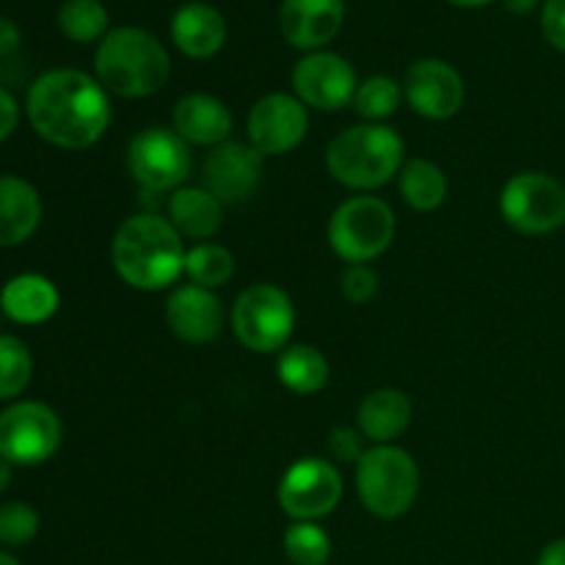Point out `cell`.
<instances>
[{
    "label": "cell",
    "mask_w": 565,
    "mask_h": 565,
    "mask_svg": "<svg viewBox=\"0 0 565 565\" xmlns=\"http://www.w3.org/2000/svg\"><path fill=\"white\" fill-rule=\"evenodd\" d=\"M25 114L42 141L77 152L105 136L114 110L97 77L81 70H50L28 88Z\"/></svg>",
    "instance_id": "6da1fadb"
},
{
    "label": "cell",
    "mask_w": 565,
    "mask_h": 565,
    "mask_svg": "<svg viewBox=\"0 0 565 565\" xmlns=\"http://www.w3.org/2000/svg\"><path fill=\"white\" fill-rule=\"evenodd\" d=\"M185 243L169 218L138 213L116 230L110 259L125 285L141 292L169 290L185 276Z\"/></svg>",
    "instance_id": "7a4b0ae2"
},
{
    "label": "cell",
    "mask_w": 565,
    "mask_h": 565,
    "mask_svg": "<svg viewBox=\"0 0 565 565\" xmlns=\"http://www.w3.org/2000/svg\"><path fill=\"white\" fill-rule=\"evenodd\" d=\"M94 72L108 94L125 99L152 97L169 83L171 58L158 36L136 25L108 31L94 53Z\"/></svg>",
    "instance_id": "3957f363"
},
{
    "label": "cell",
    "mask_w": 565,
    "mask_h": 565,
    "mask_svg": "<svg viewBox=\"0 0 565 565\" xmlns=\"http://www.w3.org/2000/svg\"><path fill=\"white\" fill-rule=\"evenodd\" d=\"M406 143L401 132L386 125L348 127L331 138L326 149V169L340 185L351 191H375L401 174Z\"/></svg>",
    "instance_id": "277c9868"
},
{
    "label": "cell",
    "mask_w": 565,
    "mask_h": 565,
    "mask_svg": "<svg viewBox=\"0 0 565 565\" xmlns=\"http://www.w3.org/2000/svg\"><path fill=\"white\" fill-rule=\"evenodd\" d=\"M356 491L367 513L401 519L419 494L417 461L397 445H373L356 463Z\"/></svg>",
    "instance_id": "5b68a950"
},
{
    "label": "cell",
    "mask_w": 565,
    "mask_h": 565,
    "mask_svg": "<svg viewBox=\"0 0 565 565\" xmlns=\"http://www.w3.org/2000/svg\"><path fill=\"white\" fill-rule=\"evenodd\" d=\"M397 221L390 204L379 196H351L329 221V246L348 265H367L390 252Z\"/></svg>",
    "instance_id": "8992f818"
},
{
    "label": "cell",
    "mask_w": 565,
    "mask_h": 565,
    "mask_svg": "<svg viewBox=\"0 0 565 565\" xmlns=\"http://www.w3.org/2000/svg\"><path fill=\"white\" fill-rule=\"evenodd\" d=\"M232 331L254 353H279L296 329V307L276 285H252L232 307Z\"/></svg>",
    "instance_id": "52a82bcc"
},
{
    "label": "cell",
    "mask_w": 565,
    "mask_h": 565,
    "mask_svg": "<svg viewBox=\"0 0 565 565\" xmlns=\"http://www.w3.org/2000/svg\"><path fill=\"white\" fill-rule=\"evenodd\" d=\"M500 215L519 235H552L565 224V185L546 171H522L500 193Z\"/></svg>",
    "instance_id": "ba28073f"
},
{
    "label": "cell",
    "mask_w": 565,
    "mask_h": 565,
    "mask_svg": "<svg viewBox=\"0 0 565 565\" xmlns=\"http://www.w3.org/2000/svg\"><path fill=\"white\" fill-rule=\"evenodd\" d=\"M191 147L174 127H143L127 147V169L143 196L174 193L191 177Z\"/></svg>",
    "instance_id": "9c48e42d"
},
{
    "label": "cell",
    "mask_w": 565,
    "mask_h": 565,
    "mask_svg": "<svg viewBox=\"0 0 565 565\" xmlns=\"http://www.w3.org/2000/svg\"><path fill=\"white\" fill-rule=\"evenodd\" d=\"M64 439L61 419L47 403L20 401L0 412V458L11 467H36L55 456Z\"/></svg>",
    "instance_id": "30bf717a"
},
{
    "label": "cell",
    "mask_w": 565,
    "mask_h": 565,
    "mask_svg": "<svg viewBox=\"0 0 565 565\" xmlns=\"http://www.w3.org/2000/svg\"><path fill=\"white\" fill-rule=\"evenodd\" d=\"M342 500L340 469L329 458H298L279 480V505L292 522H320Z\"/></svg>",
    "instance_id": "8fae6325"
},
{
    "label": "cell",
    "mask_w": 565,
    "mask_h": 565,
    "mask_svg": "<svg viewBox=\"0 0 565 565\" xmlns=\"http://www.w3.org/2000/svg\"><path fill=\"white\" fill-rule=\"evenodd\" d=\"M359 88L356 70L340 53L315 50L292 66V92L307 108L342 110L353 103Z\"/></svg>",
    "instance_id": "7c38bea8"
},
{
    "label": "cell",
    "mask_w": 565,
    "mask_h": 565,
    "mask_svg": "<svg viewBox=\"0 0 565 565\" xmlns=\"http://www.w3.org/2000/svg\"><path fill=\"white\" fill-rule=\"evenodd\" d=\"M248 143L257 149L263 158H276L301 147L309 130L307 105L296 94L274 92L265 94L263 99L248 110Z\"/></svg>",
    "instance_id": "4fadbf2b"
},
{
    "label": "cell",
    "mask_w": 565,
    "mask_h": 565,
    "mask_svg": "<svg viewBox=\"0 0 565 565\" xmlns=\"http://www.w3.org/2000/svg\"><path fill=\"white\" fill-rule=\"evenodd\" d=\"M403 97L414 114L430 121L452 119L463 108L467 86L461 72L441 58H419L408 66Z\"/></svg>",
    "instance_id": "5bb4252c"
},
{
    "label": "cell",
    "mask_w": 565,
    "mask_h": 565,
    "mask_svg": "<svg viewBox=\"0 0 565 565\" xmlns=\"http://www.w3.org/2000/svg\"><path fill=\"white\" fill-rule=\"evenodd\" d=\"M263 154L243 141H224L207 152L202 182L221 204H237L254 196L263 180Z\"/></svg>",
    "instance_id": "9a60e30c"
},
{
    "label": "cell",
    "mask_w": 565,
    "mask_h": 565,
    "mask_svg": "<svg viewBox=\"0 0 565 565\" xmlns=\"http://www.w3.org/2000/svg\"><path fill=\"white\" fill-rule=\"evenodd\" d=\"M166 326L188 345H210L224 329V303L213 290L182 285L166 301Z\"/></svg>",
    "instance_id": "2e32d148"
},
{
    "label": "cell",
    "mask_w": 565,
    "mask_h": 565,
    "mask_svg": "<svg viewBox=\"0 0 565 565\" xmlns=\"http://www.w3.org/2000/svg\"><path fill=\"white\" fill-rule=\"evenodd\" d=\"M345 22V0H281V36L303 53L323 50Z\"/></svg>",
    "instance_id": "e0dca14e"
},
{
    "label": "cell",
    "mask_w": 565,
    "mask_h": 565,
    "mask_svg": "<svg viewBox=\"0 0 565 565\" xmlns=\"http://www.w3.org/2000/svg\"><path fill=\"white\" fill-rule=\"evenodd\" d=\"M171 121H174V132L188 147L210 149L230 141L232 127H235L232 110L213 94H185L177 103Z\"/></svg>",
    "instance_id": "ac0fdd59"
},
{
    "label": "cell",
    "mask_w": 565,
    "mask_h": 565,
    "mask_svg": "<svg viewBox=\"0 0 565 565\" xmlns=\"http://www.w3.org/2000/svg\"><path fill=\"white\" fill-rule=\"evenodd\" d=\"M171 42L188 58H213L226 44V22L215 6L185 3L171 17Z\"/></svg>",
    "instance_id": "d6986e66"
},
{
    "label": "cell",
    "mask_w": 565,
    "mask_h": 565,
    "mask_svg": "<svg viewBox=\"0 0 565 565\" xmlns=\"http://www.w3.org/2000/svg\"><path fill=\"white\" fill-rule=\"evenodd\" d=\"M42 224V196L28 180L0 177V248L25 243Z\"/></svg>",
    "instance_id": "ffe728a7"
},
{
    "label": "cell",
    "mask_w": 565,
    "mask_h": 565,
    "mask_svg": "<svg viewBox=\"0 0 565 565\" xmlns=\"http://www.w3.org/2000/svg\"><path fill=\"white\" fill-rule=\"evenodd\" d=\"M61 307V292L47 276L20 274L0 290V309L20 326H36L53 318Z\"/></svg>",
    "instance_id": "44dd1931"
},
{
    "label": "cell",
    "mask_w": 565,
    "mask_h": 565,
    "mask_svg": "<svg viewBox=\"0 0 565 565\" xmlns=\"http://www.w3.org/2000/svg\"><path fill=\"white\" fill-rule=\"evenodd\" d=\"M356 419L364 439H370L373 445H392L412 425V401L406 392L395 390V386L373 390L370 395H364Z\"/></svg>",
    "instance_id": "7402d4cb"
},
{
    "label": "cell",
    "mask_w": 565,
    "mask_h": 565,
    "mask_svg": "<svg viewBox=\"0 0 565 565\" xmlns=\"http://www.w3.org/2000/svg\"><path fill=\"white\" fill-rule=\"evenodd\" d=\"M169 221L182 241H210L224 224V204L207 188H177L169 199Z\"/></svg>",
    "instance_id": "603a6c76"
},
{
    "label": "cell",
    "mask_w": 565,
    "mask_h": 565,
    "mask_svg": "<svg viewBox=\"0 0 565 565\" xmlns=\"http://www.w3.org/2000/svg\"><path fill=\"white\" fill-rule=\"evenodd\" d=\"M276 375L296 395H318L329 384V359L315 345H287L276 362Z\"/></svg>",
    "instance_id": "cb8c5ba5"
},
{
    "label": "cell",
    "mask_w": 565,
    "mask_h": 565,
    "mask_svg": "<svg viewBox=\"0 0 565 565\" xmlns=\"http://www.w3.org/2000/svg\"><path fill=\"white\" fill-rule=\"evenodd\" d=\"M397 188H401L403 202L412 210H417V213L439 210L445 204L447 191H450L445 171L425 158L403 163L401 174H397Z\"/></svg>",
    "instance_id": "d4e9b609"
},
{
    "label": "cell",
    "mask_w": 565,
    "mask_h": 565,
    "mask_svg": "<svg viewBox=\"0 0 565 565\" xmlns=\"http://www.w3.org/2000/svg\"><path fill=\"white\" fill-rule=\"evenodd\" d=\"M110 17L103 0H64L58 9V28L77 44L103 42L110 31Z\"/></svg>",
    "instance_id": "484cf974"
},
{
    "label": "cell",
    "mask_w": 565,
    "mask_h": 565,
    "mask_svg": "<svg viewBox=\"0 0 565 565\" xmlns=\"http://www.w3.org/2000/svg\"><path fill=\"white\" fill-rule=\"evenodd\" d=\"M185 276L191 285L215 292L235 276V257L218 243H196L185 254Z\"/></svg>",
    "instance_id": "4316f807"
},
{
    "label": "cell",
    "mask_w": 565,
    "mask_h": 565,
    "mask_svg": "<svg viewBox=\"0 0 565 565\" xmlns=\"http://www.w3.org/2000/svg\"><path fill=\"white\" fill-rule=\"evenodd\" d=\"M403 99V86L390 75H373L367 81L359 83L356 97H353V108L362 119L381 125L384 119H390L397 108H401Z\"/></svg>",
    "instance_id": "83f0119b"
},
{
    "label": "cell",
    "mask_w": 565,
    "mask_h": 565,
    "mask_svg": "<svg viewBox=\"0 0 565 565\" xmlns=\"http://www.w3.org/2000/svg\"><path fill=\"white\" fill-rule=\"evenodd\" d=\"M33 356L14 334H0V401L22 395L31 384Z\"/></svg>",
    "instance_id": "f1b7e54d"
},
{
    "label": "cell",
    "mask_w": 565,
    "mask_h": 565,
    "mask_svg": "<svg viewBox=\"0 0 565 565\" xmlns=\"http://www.w3.org/2000/svg\"><path fill=\"white\" fill-rule=\"evenodd\" d=\"M285 552L292 565H326L331 557V535L318 522H292L285 530Z\"/></svg>",
    "instance_id": "f546056e"
},
{
    "label": "cell",
    "mask_w": 565,
    "mask_h": 565,
    "mask_svg": "<svg viewBox=\"0 0 565 565\" xmlns=\"http://www.w3.org/2000/svg\"><path fill=\"white\" fill-rule=\"evenodd\" d=\"M39 513L28 502H6L0 505V544L6 546H25L36 539L39 533Z\"/></svg>",
    "instance_id": "4dcf8cb0"
},
{
    "label": "cell",
    "mask_w": 565,
    "mask_h": 565,
    "mask_svg": "<svg viewBox=\"0 0 565 565\" xmlns=\"http://www.w3.org/2000/svg\"><path fill=\"white\" fill-rule=\"evenodd\" d=\"M329 456L334 458V463H353L356 467L362 461L364 452L370 447H364V434L359 428H351V425H337L334 430L329 434Z\"/></svg>",
    "instance_id": "1f68e13d"
},
{
    "label": "cell",
    "mask_w": 565,
    "mask_h": 565,
    "mask_svg": "<svg viewBox=\"0 0 565 565\" xmlns=\"http://www.w3.org/2000/svg\"><path fill=\"white\" fill-rule=\"evenodd\" d=\"M340 287L345 301L362 307V303L373 301L375 292H379V274H375L370 265H348L345 274H342Z\"/></svg>",
    "instance_id": "d6a6232c"
},
{
    "label": "cell",
    "mask_w": 565,
    "mask_h": 565,
    "mask_svg": "<svg viewBox=\"0 0 565 565\" xmlns=\"http://www.w3.org/2000/svg\"><path fill=\"white\" fill-rule=\"evenodd\" d=\"M541 31L552 47L565 53V0H546L541 9Z\"/></svg>",
    "instance_id": "836d02e7"
},
{
    "label": "cell",
    "mask_w": 565,
    "mask_h": 565,
    "mask_svg": "<svg viewBox=\"0 0 565 565\" xmlns=\"http://www.w3.org/2000/svg\"><path fill=\"white\" fill-rule=\"evenodd\" d=\"M17 125H20V105L14 94L0 86V141H6L17 130Z\"/></svg>",
    "instance_id": "e575fe53"
},
{
    "label": "cell",
    "mask_w": 565,
    "mask_h": 565,
    "mask_svg": "<svg viewBox=\"0 0 565 565\" xmlns=\"http://www.w3.org/2000/svg\"><path fill=\"white\" fill-rule=\"evenodd\" d=\"M22 44V31L14 20L9 17H0V58L6 55H14Z\"/></svg>",
    "instance_id": "d590c367"
},
{
    "label": "cell",
    "mask_w": 565,
    "mask_h": 565,
    "mask_svg": "<svg viewBox=\"0 0 565 565\" xmlns=\"http://www.w3.org/2000/svg\"><path fill=\"white\" fill-rule=\"evenodd\" d=\"M535 565H565V539H557L552 541V544H546L544 550H541Z\"/></svg>",
    "instance_id": "8d00e7d4"
},
{
    "label": "cell",
    "mask_w": 565,
    "mask_h": 565,
    "mask_svg": "<svg viewBox=\"0 0 565 565\" xmlns=\"http://www.w3.org/2000/svg\"><path fill=\"white\" fill-rule=\"evenodd\" d=\"M502 3H505V9L511 11V14L527 17V14H533L535 9H539L541 0H502Z\"/></svg>",
    "instance_id": "74e56055"
},
{
    "label": "cell",
    "mask_w": 565,
    "mask_h": 565,
    "mask_svg": "<svg viewBox=\"0 0 565 565\" xmlns=\"http://www.w3.org/2000/svg\"><path fill=\"white\" fill-rule=\"evenodd\" d=\"M11 475H14L11 472V463L6 458H0V494L11 486Z\"/></svg>",
    "instance_id": "f35d334b"
},
{
    "label": "cell",
    "mask_w": 565,
    "mask_h": 565,
    "mask_svg": "<svg viewBox=\"0 0 565 565\" xmlns=\"http://www.w3.org/2000/svg\"><path fill=\"white\" fill-rule=\"evenodd\" d=\"M447 3L458 6V9H480V6H489L494 0H447Z\"/></svg>",
    "instance_id": "ab89813d"
},
{
    "label": "cell",
    "mask_w": 565,
    "mask_h": 565,
    "mask_svg": "<svg viewBox=\"0 0 565 565\" xmlns=\"http://www.w3.org/2000/svg\"><path fill=\"white\" fill-rule=\"evenodd\" d=\"M0 565H22V563L17 561L14 555H9V552H0Z\"/></svg>",
    "instance_id": "60d3db41"
}]
</instances>
